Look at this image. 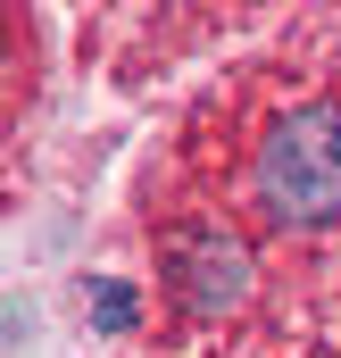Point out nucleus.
<instances>
[{
    "label": "nucleus",
    "mask_w": 341,
    "mask_h": 358,
    "mask_svg": "<svg viewBox=\"0 0 341 358\" xmlns=\"http://www.w3.org/2000/svg\"><path fill=\"white\" fill-rule=\"evenodd\" d=\"M92 317H100V334H133V292L100 275V283H92Z\"/></svg>",
    "instance_id": "nucleus-3"
},
{
    "label": "nucleus",
    "mask_w": 341,
    "mask_h": 358,
    "mask_svg": "<svg viewBox=\"0 0 341 358\" xmlns=\"http://www.w3.org/2000/svg\"><path fill=\"white\" fill-rule=\"evenodd\" d=\"M250 192L266 225H291V234L341 225V92H308L266 117L250 150Z\"/></svg>",
    "instance_id": "nucleus-1"
},
{
    "label": "nucleus",
    "mask_w": 341,
    "mask_h": 358,
    "mask_svg": "<svg viewBox=\"0 0 341 358\" xmlns=\"http://www.w3.org/2000/svg\"><path fill=\"white\" fill-rule=\"evenodd\" d=\"M159 275H167L175 308H191V317H225V308L250 300V250L225 225H167Z\"/></svg>",
    "instance_id": "nucleus-2"
}]
</instances>
